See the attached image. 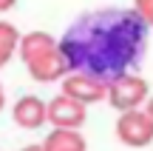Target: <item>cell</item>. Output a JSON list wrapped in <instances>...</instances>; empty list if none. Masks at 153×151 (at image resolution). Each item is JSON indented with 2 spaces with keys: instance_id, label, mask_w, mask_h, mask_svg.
<instances>
[{
  "instance_id": "obj_9",
  "label": "cell",
  "mask_w": 153,
  "mask_h": 151,
  "mask_svg": "<svg viewBox=\"0 0 153 151\" xmlns=\"http://www.w3.org/2000/svg\"><path fill=\"white\" fill-rule=\"evenodd\" d=\"M20 37L23 34L17 32L11 23L0 20V68L9 66V60L17 54V46H20Z\"/></svg>"
},
{
  "instance_id": "obj_3",
  "label": "cell",
  "mask_w": 153,
  "mask_h": 151,
  "mask_svg": "<svg viewBox=\"0 0 153 151\" xmlns=\"http://www.w3.org/2000/svg\"><path fill=\"white\" fill-rule=\"evenodd\" d=\"M150 97V86L142 74L136 71H122L108 80V97L105 100L116 111H131V108H145Z\"/></svg>"
},
{
  "instance_id": "obj_13",
  "label": "cell",
  "mask_w": 153,
  "mask_h": 151,
  "mask_svg": "<svg viewBox=\"0 0 153 151\" xmlns=\"http://www.w3.org/2000/svg\"><path fill=\"white\" fill-rule=\"evenodd\" d=\"M145 111H148L150 120H153V97H148V103H145Z\"/></svg>"
},
{
  "instance_id": "obj_12",
  "label": "cell",
  "mask_w": 153,
  "mask_h": 151,
  "mask_svg": "<svg viewBox=\"0 0 153 151\" xmlns=\"http://www.w3.org/2000/svg\"><path fill=\"white\" fill-rule=\"evenodd\" d=\"M23 151H45V146H43V143H34V146H26Z\"/></svg>"
},
{
  "instance_id": "obj_4",
  "label": "cell",
  "mask_w": 153,
  "mask_h": 151,
  "mask_svg": "<svg viewBox=\"0 0 153 151\" xmlns=\"http://www.w3.org/2000/svg\"><path fill=\"white\" fill-rule=\"evenodd\" d=\"M116 140L128 148H148L153 143V120L145 108L119 111L116 120Z\"/></svg>"
},
{
  "instance_id": "obj_11",
  "label": "cell",
  "mask_w": 153,
  "mask_h": 151,
  "mask_svg": "<svg viewBox=\"0 0 153 151\" xmlns=\"http://www.w3.org/2000/svg\"><path fill=\"white\" fill-rule=\"evenodd\" d=\"M14 6H17V0H0V11H9Z\"/></svg>"
},
{
  "instance_id": "obj_6",
  "label": "cell",
  "mask_w": 153,
  "mask_h": 151,
  "mask_svg": "<svg viewBox=\"0 0 153 151\" xmlns=\"http://www.w3.org/2000/svg\"><path fill=\"white\" fill-rule=\"evenodd\" d=\"M88 120V106L68 94H57L48 100V123L54 128H82Z\"/></svg>"
},
{
  "instance_id": "obj_7",
  "label": "cell",
  "mask_w": 153,
  "mask_h": 151,
  "mask_svg": "<svg viewBox=\"0 0 153 151\" xmlns=\"http://www.w3.org/2000/svg\"><path fill=\"white\" fill-rule=\"evenodd\" d=\"M11 117H14V123L20 125V128H40V125L48 120V103L40 100L37 94H26L20 97V100L14 103V108H11Z\"/></svg>"
},
{
  "instance_id": "obj_5",
  "label": "cell",
  "mask_w": 153,
  "mask_h": 151,
  "mask_svg": "<svg viewBox=\"0 0 153 151\" xmlns=\"http://www.w3.org/2000/svg\"><path fill=\"white\" fill-rule=\"evenodd\" d=\"M62 94L74 97V100L85 103H102L108 97V80L102 77H94V74H85V71H68L62 77Z\"/></svg>"
},
{
  "instance_id": "obj_10",
  "label": "cell",
  "mask_w": 153,
  "mask_h": 151,
  "mask_svg": "<svg viewBox=\"0 0 153 151\" xmlns=\"http://www.w3.org/2000/svg\"><path fill=\"white\" fill-rule=\"evenodd\" d=\"M133 11L145 20L148 29H153V0H133Z\"/></svg>"
},
{
  "instance_id": "obj_8",
  "label": "cell",
  "mask_w": 153,
  "mask_h": 151,
  "mask_svg": "<svg viewBox=\"0 0 153 151\" xmlns=\"http://www.w3.org/2000/svg\"><path fill=\"white\" fill-rule=\"evenodd\" d=\"M45 151H85V137L79 134V128H54L43 140Z\"/></svg>"
},
{
  "instance_id": "obj_14",
  "label": "cell",
  "mask_w": 153,
  "mask_h": 151,
  "mask_svg": "<svg viewBox=\"0 0 153 151\" xmlns=\"http://www.w3.org/2000/svg\"><path fill=\"white\" fill-rule=\"evenodd\" d=\"M3 106H6V91H3V83H0V111H3Z\"/></svg>"
},
{
  "instance_id": "obj_2",
  "label": "cell",
  "mask_w": 153,
  "mask_h": 151,
  "mask_svg": "<svg viewBox=\"0 0 153 151\" xmlns=\"http://www.w3.org/2000/svg\"><path fill=\"white\" fill-rule=\"evenodd\" d=\"M17 54L37 83H54L68 74V60L60 49V40H54L48 32H26Z\"/></svg>"
},
{
  "instance_id": "obj_1",
  "label": "cell",
  "mask_w": 153,
  "mask_h": 151,
  "mask_svg": "<svg viewBox=\"0 0 153 151\" xmlns=\"http://www.w3.org/2000/svg\"><path fill=\"white\" fill-rule=\"evenodd\" d=\"M60 49L68 60V71L111 80L142 63L148 51V26L133 9H94L65 29Z\"/></svg>"
}]
</instances>
